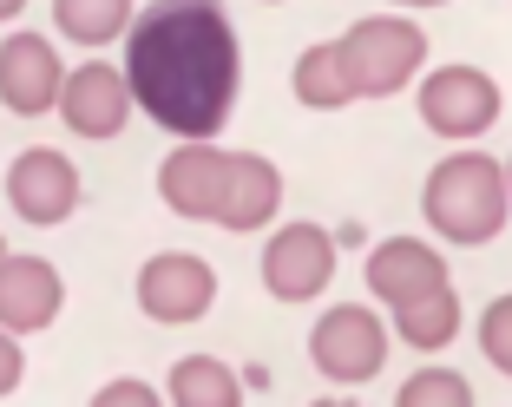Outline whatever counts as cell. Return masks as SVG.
Wrapping results in <instances>:
<instances>
[{
  "mask_svg": "<svg viewBox=\"0 0 512 407\" xmlns=\"http://www.w3.org/2000/svg\"><path fill=\"white\" fill-rule=\"evenodd\" d=\"M394 316H401V342L434 355V348H447L460 335V296L440 289V296H421V302H407V309H394Z\"/></svg>",
  "mask_w": 512,
  "mask_h": 407,
  "instance_id": "ac0fdd59",
  "label": "cell"
},
{
  "mask_svg": "<svg viewBox=\"0 0 512 407\" xmlns=\"http://www.w3.org/2000/svg\"><path fill=\"white\" fill-rule=\"evenodd\" d=\"M132 79L119 73V66H106V60H86V66H73L66 73V92H60V112H66V125H73L79 138H119L125 132V119H132Z\"/></svg>",
  "mask_w": 512,
  "mask_h": 407,
  "instance_id": "ba28073f",
  "label": "cell"
},
{
  "mask_svg": "<svg viewBox=\"0 0 512 407\" xmlns=\"http://www.w3.org/2000/svg\"><path fill=\"white\" fill-rule=\"evenodd\" d=\"M60 270L46 257H7L0 263V329H14V335H33L46 329V322L60 316Z\"/></svg>",
  "mask_w": 512,
  "mask_h": 407,
  "instance_id": "4fadbf2b",
  "label": "cell"
},
{
  "mask_svg": "<svg viewBox=\"0 0 512 407\" xmlns=\"http://www.w3.org/2000/svg\"><path fill=\"white\" fill-rule=\"evenodd\" d=\"M401 7H440V0H401Z\"/></svg>",
  "mask_w": 512,
  "mask_h": 407,
  "instance_id": "cb8c5ba5",
  "label": "cell"
},
{
  "mask_svg": "<svg viewBox=\"0 0 512 407\" xmlns=\"http://www.w3.org/2000/svg\"><path fill=\"white\" fill-rule=\"evenodd\" d=\"M309 362H316L329 381H368V375H381V362H388V335H381V322L368 316V309L342 302V309H329V316L316 322Z\"/></svg>",
  "mask_w": 512,
  "mask_h": 407,
  "instance_id": "8992f818",
  "label": "cell"
},
{
  "mask_svg": "<svg viewBox=\"0 0 512 407\" xmlns=\"http://www.w3.org/2000/svg\"><path fill=\"white\" fill-rule=\"evenodd\" d=\"M230 158L237 151H217V145H191V151H171L165 171H158V197H165L178 217H211L224 211V184H230Z\"/></svg>",
  "mask_w": 512,
  "mask_h": 407,
  "instance_id": "7c38bea8",
  "label": "cell"
},
{
  "mask_svg": "<svg viewBox=\"0 0 512 407\" xmlns=\"http://www.w3.org/2000/svg\"><path fill=\"white\" fill-rule=\"evenodd\" d=\"M335 276V237L322 224H283L263 250V289L276 302H316Z\"/></svg>",
  "mask_w": 512,
  "mask_h": 407,
  "instance_id": "5b68a950",
  "label": "cell"
},
{
  "mask_svg": "<svg viewBox=\"0 0 512 407\" xmlns=\"http://www.w3.org/2000/svg\"><path fill=\"white\" fill-rule=\"evenodd\" d=\"M165 388H171V407H237L243 401L237 375H230L217 355H184Z\"/></svg>",
  "mask_w": 512,
  "mask_h": 407,
  "instance_id": "2e32d148",
  "label": "cell"
},
{
  "mask_svg": "<svg viewBox=\"0 0 512 407\" xmlns=\"http://www.w3.org/2000/svg\"><path fill=\"white\" fill-rule=\"evenodd\" d=\"M125 79H132V99L165 132L204 145L230 119L243 79L230 14L217 0H158L151 14H138L125 40Z\"/></svg>",
  "mask_w": 512,
  "mask_h": 407,
  "instance_id": "6da1fadb",
  "label": "cell"
},
{
  "mask_svg": "<svg viewBox=\"0 0 512 407\" xmlns=\"http://www.w3.org/2000/svg\"><path fill=\"white\" fill-rule=\"evenodd\" d=\"M394 407H473V388H467V375H453V368H421L414 381H401Z\"/></svg>",
  "mask_w": 512,
  "mask_h": 407,
  "instance_id": "d6986e66",
  "label": "cell"
},
{
  "mask_svg": "<svg viewBox=\"0 0 512 407\" xmlns=\"http://www.w3.org/2000/svg\"><path fill=\"white\" fill-rule=\"evenodd\" d=\"M283 204V178H276L270 158H256V151H237L230 158V184H224V211L217 224L224 230H263Z\"/></svg>",
  "mask_w": 512,
  "mask_h": 407,
  "instance_id": "5bb4252c",
  "label": "cell"
},
{
  "mask_svg": "<svg viewBox=\"0 0 512 407\" xmlns=\"http://www.w3.org/2000/svg\"><path fill=\"white\" fill-rule=\"evenodd\" d=\"M421 211L447 243H493L506 230L512 184L486 151H453V158L434 165V178H427Z\"/></svg>",
  "mask_w": 512,
  "mask_h": 407,
  "instance_id": "7a4b0ae2",
  "label": "cell"
},
{
  "mask_svg": "<svg viewBox=\"0 0 512 407\" xmlns=\"http://www.w3.org/2000/svg\"><path fill=\"white\" fill-rule=\"evenodd\" d=\"M53 20H60V33L73 46H106L125 27H138L132 0H53Z\"/></svg>",
  "mask_w": 512,
  "mask_h": 407,
  "instance_id": "e0dca14e",
  "label": "cell"
},
{
  "mask_svg": "<svg viewBox=\"0 0 512 407\" xmlns=\"http://www.w3.org/2000/svg\"><path fill=\"white\" fill-rule=\"evenodd\" d=\"M66 92V73H60V53L53 40L40 33H14L0 46V106L20 112V119H40L46 106H60Z\"/></svg>",
  "mask_w": 512,
  "mask_h": 407,
  "instance_id": "30bf717a",
  "label": "cell"
},
{
  "mask_svg": "<svg viewBox=\"0 0 512 407\" xmlns=\"http://www.w3.org/2000/svg\"><path fill=\"white\" fill-rule=\"evenodd\" d=\"M499 112H506V99L480 66H434L421 79V119L440 138H480L499 125Z\"/></svg>",
  "mask_w": 512,
  "mask_h": 407,
  "instance_id": "277c9868",
  "label": "cell"
},
{
  "mask_svg": "<svg viewBox=\"0 0 512 407\" xmlns=\"http://www.w3.org/2000/svg\"><path fill=\"white\" fill-rule=\"evenodd\" d=\"M342 53H348V73H355V92L362 99H388V92H401L407 79L421 73L427 60V33L414 27V20H355V27L342 33Z\"/></svg>",
  "mask_w": 512,
  "mask_h": 407,
  "instance_id": "3957f363",
  "label": "cell"
},
{
  "mask_svg": "<svg viewBox=\"0 0 512 407\" xmlns=\"http://www.w3.org/2000/svg\"><path fill=\"white\" fill-rule=\"evenodd\" d=\"M92 407H165V394L151 388V381H106V388L92 394Z\"/></svg>",
  "mask_w": 512,
  "mask_h": 407,
  "instance_id": "44dd1931",
  "label": "cell"
},
{
  "mask_svg": "<svg viewBox=\"0 0 512 407\" xmlns=\"http://www.w3.org/2000/svg\"><path fill=\"white\" fill-rule=\"evenodd\" d=\"M0 263H7V243H0Z\"/></svg>",
  "mask_w": 512,
  "mask_h": 407,
  "instance_id": "484cf974",
  "label": "cell"
},
{
  "mask_svg": "<svg viewBox=\"0 0 512 407\" xmlns=\"http://www.w3.org/2000/svg\"><path fill=\"white\" fill-rule=\"evenodd\" d=\"M20 7H27V0H0V20H14Z\"/></svg>",
  "mask_w": 512,
  "mask_h": 407,
  "instance_id": "603a6c76",
  "label": "cell"
},
{
  "mask_svg": "<svg viewBox=\"0 0 512 407\" xmlns=\"http://www.w3.org/2000/svg\"><path fill=\"white\" fill-rule=\"evenodd\" d=\"M296 99L316 106V112H335V106H355V99H362V92H355V73H348L342 40H322L296 60Z\"/></svg>",
  "mask_w": 512,
  "mask_h": 407,
  "instance_id": "9a60e30c",
  "label": "cell"
},
{
  "mask_svg": "<svg viewBox=\"0 0 512 407\" xmlns=\"http://www.w3.org/2000/svg\"><path fill=\"white\" fill-rule=\"evenodd\" d=\"M217 302V270L191 250H165L138 270V309L151 322H197Z\"/></svg>",
  "mask_w": 512,
  "mask_h": 407,
  "instance_id": "52a82bcc",
  "label": "cell"
},
{
  "mask_svg": "<svg viewBox=\"0 0 512 407\" xmlns=\"http://www.w3.org/2000/svg\"><path fill=\"white\" fill-rule=\"evenodd\" d=\"M506 184H512V165H506Z\"/></svg>",
  "mask_w": 512,
  "mask_h": 407,
  "instance_id": "4316f807",
  "label": "cell"
},
{
  "mask_svg": "<svg viewBox=\"0 0 512 407\" xmlns=\"http://www.w3.org/2000/svg\"><path fill=\"white\" fill-rule=\"evenodd\" d=\"M7 204H14L27 224H66L73 204H79L73 158H60V151H46V145L20 151L14 171H7Z\"/></svg>",
  "mask_w": 512,
  "mask_h": 407,
  "instance_id": "9c48e42d",
  "label": "cell"
},
{
  "mask_svg": "<svg viewBox=\"0 0 512 407\" xmlns=\"http://www.w3.org/2000/svg\"><path fill=\"white\" fill-rule=\"evenodd\" d=\"M316 407H355V401H316Z\"/></svg>",
  "mask_w": 512,
  "mask_h": 407,
  "instance_id": "d4e9b609",
  "label": "cell"
},
{
  "mask_svg": "<svg viewBox=\"0 0 512 407\" xmlns=\"http://www.w3.org/2000/svg\"><path fill=\"white\" fill-rule=\"evenodd\" d=\"M368 289H375L388 309L440 296V289H453L447 283V257H434L421 237H388L381 250H368Z\"/></svg>",
  "mask_w": 512,
  "mask_h": 407,
  "instance_id": "8fae6325",
  "label": "cell"
},
{
  "mask_svg": "<svg viewBox=\"0 0 512 407\" xmlns=\"http://www.w3.org/2000/svg\"><path fill=\"white\" fill-rule=\"evenodd\" d=\"M480 355L499 368V375H512V296L486 302V322H480Z\"/></svg>",
  "mask_w": 512,
  "mask_h": 407,
  "instance_id": "ffe728a7",
  "label": "cell"
},
{
  "mask_svg": "<svg viewBox=\"0 0 512 407\" xmlns=\"http://www.w3.org/2000/svg\"><path fill=\"white\" fill-rule=\"evenodd\" d=\"M20 375H27V355H20V335L0 329V394H14Z\"/></svg>",
  "mask_w": 512,
  "mask_h": 407,
  "instance_id": "7402d4cb",
  "label": "cell"
}]
</instances>
